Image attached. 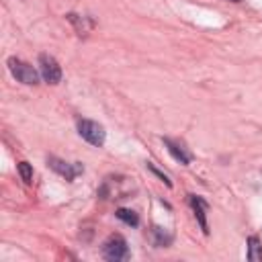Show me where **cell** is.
I'll return each mask as SVG.
<instances>
[{"instance_id":"6da1fadb","label":"cell","mask_w":262,"mask_h":262,"mask_svg":"<svg viewBox=\"0 0 262 262\" xmlns=\"http://www.w3.org/2000/svg\"><path fill=\"white\" fill-rule=\"evenodd\" d=\"M6 63H8L10 74H12L18 82H23V84H27V86L39 84V72H37L31 63H27V61H23V59H18V57H8Z\"/></svg>"},{"instance_id":"7a4b0ae2","label":"cell","mask_w":262,"mask_h":262,"mask_svg":"<svg viewBox=\"0 0 262 262\" xmlns=\"http://www.w3.org/2000/svg\"><path fill=\"white\" fill-rule=\"evenodd\" d=\"M78 133L82 139H86L90 145H104V139H106V133H104V127L98 125L96 121H90V119H80L78 121Z\"/></svg>"},{"instance_id":"3957f363","label":"cell","mask_w":262,"mask_h":262,"mask_svg":"<svg viewBox=\"0 0 262 262\" xmlns=\"http://www.w3.org/2000/svg\"><path fill=\"white\" fill-rule=\"evenodd\" d=\"M102 256H104L108 262H119V260H125V258L129 256V248H127L125 237H121V235H111V237L104 242Z\"/></svg>"},{"instance_id":"277c9868","label":"cell","mask_w":262,"mask_h":262,"mask_svg":"<svg viewBox=\"0 0 262 262\" xmlns=\"http://www.w3.org/2000/svg\"><path fill=\"white\" fill-rule=\"evenodd\" d=\"M39 72L43 76V80L47 84H57L61 80V68L59 63L55 61V57L47 55V53H41L39 55Z\"/></svg>"},{"instance_id":"5b68a950","label":"cell","mask_w":262,"mask_h":262,"mask_svg":"<svg viewBox=\"0 0 262 262\" xmlns=\"http://www.w3.org/2000/svg\"><path fill=\"white\" fill-rule=\"evenodd\" d=\"M47 164L57 172V174H61L66 180H74L76 178V174H80L84 168H82V164H68V162H63V160H59V158H55V156H49L47 158Z\"/></svg>"},{"instance_id":"8992f818","label":"cell","mask_w":262,"mask_h":262,"mask_svg":"<svg viewBox=\"0 0 262 262\" xmlns=\"http://www.w3.org/2000/svg\"><path fill=\"white\" fill-rule=\"evenodd\" d=\"M190 205H192V209H194V215H196V219H199V223H201V229L205 231V233H209V225H207V217H205V211H207V203L201 199V196H196V194H190Z\"/></svg>"},{"instance_id":"52a82bcc","label":"cell","mask_w":262,"mask_h":262,"mask_svg":"<svg viewBox=\"0 0 262 262\" xmlns=\"http://www.w3.org/2000/svg\"><path fill=\"white\" fill-rule=\"evenodd\" d=\"M164 143H166L168 151L172 154V158H174L176 162H180V164H184V166H186V164L190 162L188 154H186V151H184V149H182L180 145H176V143H174V141H170V139H164Z\"/></svg>"},{"instance_id":"ba28073f","label":"cell","mask_w":262,"mask_h":262,"mask_svg":"<svg viewBox=\"0 0 262 262\" xmlns=\"http://www.w3.org/2000/svg\"><path fill=\"white\" fill-rule=\"evenodd\" d=\"M248 258L252 262H260L262 260V246H260V239L256 235L248 237Z\"/></svg>"},{"instance_id":"9c48e42d","label":"cell","mask_w":262,"mask_h":262,"mask_svg":"<svg viewBox=\"0 0 262 262\" xmlns=\"http://www.w3.org/2000/svg\"><path fill=\"white\" fill-rule=\"evenodd\" d=\"M117 217H119L121 221H125L127 225H133V227L139 223L137 213H135V211H131V209H117Z\"/></svg>"},{"instance_id":"30bf717a","label":"cell","mask_w":262,"mask_h":262,"mask_svg":"<svg viewBox=\"0 0 262 262\" xmlns=\"http://www.w3.org/2000/svg\"><path fill=\"white\" fill-rule=\"evenodd\" d=\"M151 231H154V239H156V246H168V244L172 242V235H170L166 229H162V227H154Z\"/></svg>"},{"instance_id":"8fae6325","label":"cell","mask_w":262,"mask_h":262,"mask_svg":"<svg viewBox=\"0 0 262 262\" xmlns=\"http://www.w3.org/2000/svg\"><path fill=\"white\" fill-rule=\"evenodd\" d=\"M18 174H20V178L29 184V182L33 180V168H31V164H29V162H20V164H18Z\"/></svg>"},{"instance_id":"7c38bea8","label":"cell","mask_w":262,"mask_h":262,"mask_svg":"<svg viewBox=\"0 0 262 262\" xmlns=\"http://www.w3.org/2000/svg\"><path fill=\"white\" fill-rule=\"evenodd\" d=\"M147 170H151V172H154V174H156V176H158V178H162V180H164V182H166V184H168V186H172V182H170V180H168V176H166V174H164V172H160V170H158V168H156V166H154V164H149V162H147Z\"/></svg>"},{"instance_id":"4fadbf2b","label":"cell","mask_w":262,"mask_h":262,"mask_svg":"<svg viewBox=\"0 0 262 262\" xmlns=\"http://www.w3.org/2000/svg\"><path fill=\"white\" fill-rule=\"evenodd\" d=\"M229 2H242V0H229Z\"/></svg>"}]
</instances>
